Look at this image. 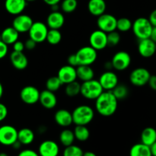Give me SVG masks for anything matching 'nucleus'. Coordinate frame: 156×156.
I'll list each match as a JSON object with an SVG mask.
<instances>
[{"mask_svg":"<svg viewBox=\"0 0 156 156\" xmlns=\"http://www.w3.org/2000/svg\"><path fill=\"white\" fill-rule=\"evenodd\" d=\"M48 30L49 28L46 23L42 21H34L27 33L29 38L35 41L37 44H41L46 41Z\"/></svg>","mask_w":156,"mask_h":156,"instance_id":"obj_6","label":"nucleus"},{"mask_svg":"<svg viewBox=\"0 0 156 156\" xmlns=\"http://www.w3.org/2000/svg\"><path fill=\"white\" fill-rule=\"evenodd\" d=\"M76 74L77 79L82 82L94 79V71L91 66H78L76 67Z\"/></svg>","mask_w":156,"mask_h":156,"instance_id":"obj_26","label":"nucleus"},{"mask_svg":"<svg viewBox=\"0 0 156 156\" xmlns=\"http://www.w3.org/2000/svg\"><path fill=\"white\" fill-rule=\"evenodd\" d=\"M89 44L97 51L105 50L108 47L107 33L99 29L94 30L89 36Z\"/></svg>","mask_w":156,"mask_h":156,"instance_id":"obj_14","label":"nucleus"},{"mask_svg":"<svg viewBox=\"0 0 156 156\" xmlns=\"http://www.w3.org/2000/svg\"><path fill=\"white\" fill-rule=\"evenodd\" d=\"M132 62V58L128 52L120 50L113 56L111 62L112 68L117 71H124L127 69Z\"/></svg>","mask_w":156,"mask_h":156,"instance_id":"obj_7","label":"nucleus"},{"mask_svg":"<svg viewBox=\"0 0 156 156\" xmlns=\"http://www.w3.org/2000/svg\"><path fill=\"white\" fill-rule=\"evenodd\" d=\"M34 21L30 15L21 13L14 18L12 26L19 34H24L29 31Z\"/></svg>","mask_w":156,"mask_h":156,"instance_id":"obj_12","label":"nucleus"},{"mask_svg":"<svg viewBox=\"0 0 156 156\" xmlns=\"http://www.w3.org/2000/svg\"><path fill=\"white\" fill-rule=\"evenodd\" d=\"M118 100L112 91H104L95 100V109L98 114L105 117H111L116 113Z\"/></svg>","mask_w":156,"mask_h":156,"instance_id":"obj_1","label":"nucleus"},{"mask_svg":"<svg viewBox=\"0 0 156 156\" xmlns=\"http://www.w3.org/2000/svg\"><path fill=\"white\" fill-rule=\"evenodd\" d=\"M87 8L91 15L98 17L102 14L105 13L107 4L105 0H89L87 5Z\"/></svg>","mask_w":156,"mask_h":156,"instance_id":"obj_23","label":"nucleus"},{"mask_svg":"<svg viewBox=\"0 0 156 156\" xmlns=\"http://www.w3.org/2000/svg\"><path fill=\"white\" fill-rule=\"evenodd\" d=\"M57 77L62 82L63 85L74 82L77 79L76 67H73L69 65L62 66L59 68L57 73Z\"/></svg>","mask_w":156,"mask_h":156,"instance_id":"obj_17","label":"nucleus"},{"mask_svg":"<svg viewBox=\"0 0 156 156\" xmlns=\"http://www.w3.org/2000/svg\"><path fill=\"white\" fill-rule=\"evenodd\" d=\"M27 4L26 0H5L4 5L8 13L16 16L23 13L27 7Z\"/></svg>","mask_w":156,"mask_h":156,"instance_id":"obj_19","label":"nucleus"},{"mask_svg":"<svg viewBox=\"0 0 156 156\" xmlns=\"http://www.w3.org/2000/svg\"><path fill=\"white\" fill-rule=\"evenodd\" d=\"M129 156H152L149 146L140 143L133 145L129 150Z\"/></svg>","mask_w":156,"mask_h":156,"instance_id":"obj_28","label":"nucleus"},{"mask_svg":"<svg viewBox=\"0 0 156 156\" xmlns=\"http://www.w3.org/2000/svg\"><path fill=\"white\" fill-rule=\"evenodd\" d=\"M57 98L55 92L45 89L41 91L39 98V103L41 106L47 110H52L57 105Z\"/></svg>","mask_w":156,"mask_h":156,"instance_id":"obj_18","label":"nucleus"},{"mask_svg":"<svg viewBox=\"0 0 156 156\" xmlns=\"http://www.w3.org/2000/svg\"><path fill=\"white\" fill-rule=\"evenodd\" d=\"M54 120L58 126L67 128L73 123L72 113L66 109H59L54 114Z\"/></svg>","mask_w":156,"mask_h":156,"instance_id":"obj_21","label":"nucleus"},{"mask_svg":"<svg viewBox=\"0 0 156 156\" xmlns=\"http://www.w3.org/2000/svg\"><path fill=\"white\" fill-rule=\"evenodd\" d=\"M117 18L111 14L104 13L98 17L97 26L99 30L109 33L117 30Z\"/></svg>","mask_w":156,"mask_h":156,"instance_id":"obj_11","label":"nucleus"},{"mask_svg":"<svg viewBox=\"0 0 156 156\" xmlns=\"http://www.w3.org/2000/svg\"><path fill=\"white\" fill-rule=\"evenodd\" d=\"M12 48H13V51L23 52L24 50H25V47H24V43L23 42V41L18 40L16 42H15L13 44H12Z\"/></svg>","mask_w":156,"mask_h":156,"instance_id":"obj_41","label":"nucleus"},{"mask_svg":"<svg viewBox=\"0 0 156 156\" xmlns=\"http://www.w3.org/2000/svg\"><path fill=\"white\" fill-rule=\"evenodd\" d=\"M133 22L127 18H120L117 21V30L119 32H127L132 29Z\"/></svg>","mask_w":156,"mask_h":156,"instance_id":"obj_36","label":"nucleus"},{"mask_svg":"<svg viewBox=\"0 0 156 156\" xmlns=\"http://www.w3.org/2000/svg\"><path fill=\"white\" fill-rule=\"evenodd\" d=\"M140 139L142 143L150 147L156 142V129L152 126L146 127L142 131Z\"/></svg>","mask_w":156,"mask_h":156,"instance_id":"obj_27","label":"nucleus"},{"mask_svg":"<svg viewBox=\"0 0 156 156\" xmlns=\"http://www.w3.org/2000/svg\"><path fill=\"white\" fill-rule=\"evenodd\" d=\"M8 53H9L8 45L0 40V59L5 57L7 56Z\"/></svg>","mask_w":156,"mask_h":156,"instance_id":"obj_39","label":"nucleus"},{"mask_svg":"<svg viewBox=\"0 0 156 156\" xmlns=\"http://www.w3.org/2000/svg\"><path fill=\"white\" fill-rule=\"evenodd\" d=\"M113 94H114L117 100H123L126 98L129 95V88L126 85L123 84H118L114 89L112 90Z\"/></svg>","mask_w":156,"mask_h":156,"instance_id":"obj_34","label":"nucleus"},{"mask_svg":"<svg viewBox=\"0 0 156 156\" xmlns=\"http://www.w3.org/2000/svg\"><path fill=\"white\" fill-rule=\"evenodd\" d=\"M147 85H149L151 89L156 91V75H151Z\"/></svg>","mask_w":156,"mask_h":156,"instance_id":"obj_44","label":"nucleus"},{"mask_svg":"<svg viewBox=\"0 0 156 156\" xmlns=\"http://www.w3.org/2000/svg\"><path fill=\"white\" fill-rule=\"evenodd\" d=\"M138 52L143 57H152L156 53V44L150 38L139 40Z\"/></svg>","mask_w":156,"mask_h":156,"instance_id":"obj_16","label":"nucleus"},{"mask_svg":"<svg viewBox=\"0 0 156 156\" xmlns=\"http://www.w3.org/2000/svg\"><path fill=\"white\" fill-rule=\"evenodd\" d=\"M8 114H9V111H8L7 107L4 104L0 102V123L5 120Z\"/></svg>","mask_w":156,"mask_h":156,"instance_id":"obj_40","label":"nucleus"},{"mask_svg":"<svg viewBox=\"0 0 156 156\" xmlns=\"http://www.w3.org/2000/svg\"><path fill=\"white\" fill-rule=\"evenodd\" d=\"M78 7L77 0H62L61 2L60 9L63 13L70 14L74 12Z\"/></svg>","mask_w":156,"mask_h":156,"instance_id":"obj_35","label":"nucleus"},{"mask_svg":"<svg viewBox=\"0 0 156 156\" xmlns=\"http://www.w3.org/2000/svg\"><path fill=\"white\" fill-rule=\"evenodd\" d=\"M35 139V133L31 129L27 127L22 128L18 130V140L22 146L30 145Z\"/></svg>","mask_w":156,"mask_h":156,"instance_id":"obj_25","label":"nucleus"},{"mask_svg":"<svg viewBox=\"0 0 156 156\" xmlns=\"http://www.w3.org/2000/svg\"><path fill=\"white\" fill-rule=\"evenodd\" d=\"M73 121L75 125L87 126L92 122L94 117V111L91 106L81 105L76 107L72 112Z\"/></svg>","mask_w":156,"mask_h":156,"instance_id":"obj_2","label":"nucleus"},{"mask_svg":"<svg viewBox=\"0 0 156 156\" xmlns=\"http://www.w3.org/2000/svg\"><path fill=\"white\" fill-rule=\"evenodd\" d=\"M83 156H97V155L91 151H87V152H84Z\"/></svg>","mask_w":156,"mask_h":156,"instance_id":"obj_51","label":"nucleus"},{"mask_svg":"<svg viewBox=\"0 0 156 156\" xmlns=\"http://www.w3.org/2000/svg\"><path fill=\"white\" fill-rule=\"evenodd\" d=\"M3 94H4V88H3L2 84L1 82H0V99L2 98Z\"/></svg>","mask_w":156,"mask_h":156,"instance_id":"obj_52","label":"nucleus"},{"mask_svg":"<svg viewBox=\"0 0 156 156\" xmlns=\"http://www.w3.org/2000/svg\"><path fill=\"white\" fill-rule=\"evenodd\" d=\"M0 156H9V155L5 152H0Z\"/></svg>","mask_w":156,"mask_h":156,"instance_id":"obj_53","label":"nucleus"},{"mask_svg":"<svg viewBox=\"0 0 156 156\" xmlns=\"http://www.w3.org/2000/svg\"><path fill=\"white\" fill-rule=\"evenodd\" d=\"M24 43V47H25L26 50H34L37 44L35 41H34L33 40L30 39V38H28V39L26 40Z\"/></svg>","mask_w":156,"mask_h":156,"instance_id":"obj_43","label":"nucleus"},{"mask_svg":"<svg viewBox=\"0 0 156 156\" xmlns=\"http://www.w3.org/2000/svg\"><path fill=\"white\" fill-rule=\"evenodd\" d=\"M62 85H63V84H62V82L59 80V78L57 77V76L50 77L47 81H46L45 83L46 89L49 90V91H53V92H56L58 90H59V88L62 87Z\"/></svg>","mask_w":156,"mask_h":156,"instance_id":"obj_33","label":"nucleus"},{"mask_svg":"<svg viewBox=\"0 0 156 156\" xmlns=\"http://www.w3.org/2000/svg\"><path fill=\"white\" fill-rule=\"evenodd\" d=\"M18 140V129L12 125L0 126V144L5 146H12Z\"/></svg>","mask_w":156,"mask_h":156,"instance_id":"obj_8","label":"nucleus"},{"mask_svg":"<svg viewBox=\"0 0 156 156\" xmlns=\"http://www.w3.org/2000/svg\"><path fill=\"white\" fill-rule=\"evenodd\" d=\"M153 26L149 19L144 17H140L133 22L132 29L134 35L138 40L146 39L150 37Z\"/></svg>","mask_w":156,"mask_h":156,"instance_id":"obj_4","label":"nucleus"},{"mask_svg":"<svg viewBox=\"0 0 156 156\" xmlns=\"http://www.w3.org/2000/svg\"><path fill=\"white\" fill-rule=\"evenodd\" d=\"M9 59L12 66L18 70L25 69L28 66V59L23 52L12 51Z\"/></svg>","mask_w":156,"mask_h":156,"instance_id":"obj_22","label":"nucleus"},{"mask_svg":"<svg viewBox=\"0 0 156 156\" xmlns=\"http://www.w3.org/2000/svg\"><path fill=\"white\" fill-rule=\"evenodd\" d=\"M18 156H40L37 152L33 150V149H23L18 153Z\"/></svg>","mask_w":156,"mask_h":156,"instance_id":"obj_42","label":"nucleus"},{"mask_svg":"<svg viewBox=\"0 0 156 156\" xmlns=\"http://www.w3.org/2000/svg\"><path fill=\"white\" fill-rule=\"evenodd\" d=\"M19 34H20L12 26L7 27L2 31L0 34V40L8 46L12 45L19 39Z\"/></svg>","mask_w":156,"mask_h":156,"instance_id":"obj_24","label":"nucleus"},{"mask_svg":"<svg viewBox=\"0 0 156 156\" xmlns=\"http://www.w3.org/2000/svg\"><path fill=\"white\" fill-rule=\"evenodd\" d=\"M77 59L78 66H91L98 59V51L91 46L81 47L75 53Z\"/></svg>","mask_w":156,"mask_h":156,"instance_id":"obj_5","label":"nucleus"},{"mask_svg":"<svg viewBox=\"0 0 156 156\" xmlns=\"http://www.w3.org/2000/svg\"><path fill=\"white\" fill-rule=\"evenodd\" d=\"M65 16L59 11H52L47 18V22L49 29H59L65 24Z\"/></svg>","mask_w":156,"mask_h":156,"instance_id":"obj_20","label":"nucleus"},{"mask_svg":"<svg viewBox=\"0 0 156 156\" xmlns=\"http://www.w3.org/2000/svg\"><path fill=\"white\" fill-rule=\"evenodd\" d=\"M104 91L98 80L93 79L81 84L80 94L87 100L95 101Z\"/></svg>","mask_w":156,"mask_h":156,"instance_id":"obj_3","label":"nucleus"},{"mask_svg":"<svg viewBox=\"0 0 156 156\" xmlns=\"http://www.w3.org/2000/svg\"><path fill=\"white\" fill-rule=\"evenodd\" d=\"M107 38H108V47H113L120 44L121 36L120 32L116 30L107 34Z\"/></svg>","mask_w":156,"mask_h":156,"instance_id":"obj_38","label":"nucleus"},{"mask_svg":"<svg viewBox=\"0 0 156 156\" xmlns=\"http://www.w3.org/2000/svg\"><path fill=\"white\" fill-rule=\"evenodd\" d=\"M62 33L58 29H49L46 41L50 45H57L62 41Z\"/></svg>","mask_w":156,"mask_h":156,"instance_id":"obj_32","label":"nucleus"},{"mask_svg":"<svg viewBox=\"0 0 156 156\" xmlns=\"http://www.w3.org/2000/svg\"><path fill=\"white\" fill-rule=\"evenodd\" d=\"M75 138L79 142H85L89 139L90 130L87 126L82 125H76L73 129Z\"/></svg>","mask_w":156,"mask_h":156,"instance_id":"obj_30","label":"nucleus"},{"mask_svg":"<svg viewBox=\"0 0 156 156\" xmlns=\"http://www.w3.org/2000/svg\"><path fill=\"white\" fill-rule=\"evenodd\" d=\"M12 146L14 149H15V150H18V149H20L21 148L22 144H21V143L18 141V140H17L15 143H13V145H12Z\"/></svg>","mask_w":156,"mask_h":156,"instance_id":"obj_49","label":"nucleus"},{"mask_svg":"<svg viewBox=\"0 0 156 156\" xmlns=\"http://www.w3.org/2000/svg\"><path fill=\"white\" fill-rule=\"evenodd\" d=\"M98 82L104 91H112L119 84V79L114 72L106 70L100 76Z\"/></svg>","mask_w":156,"mask_h":156,"instance_id":"obj_13","label":"nucleus"},{"mask_svg":"<svg viewBox=\"0 0 156 156\" xmlns=\"http://www.w3.org/2000/svg\"><path fill=\"white\" fill-rule=\"evenodd\" d=\"M151 73L147 69L139 67L133 70L129 74V82L133 85L136 87H143L148 84Z\"/></svg>","mask_w":156,"mask_h":156,"instance_id":"obj_9","label":"nucleus"},{"mask_svg":"<svg viewBox=\"0 0 156 156\" xmlns=\"http://www.w3.org/2000/svg\"><path fill=\"white\" fill-rule=\"evenodd\" d=\"M37 152L40 156H58L59 154V146L53 140H44L39 145Z\"/></svg>","mask_w":156,"mask_h":156,"instance_id":"obj_15","label":"nucleus"},{"mask_svg":"<svg viewBox=\"0 0 156 156\" xmlns=\"http://www.w3.org/2000/svg\"><path fill=\"white\" fill-rule=\"evenodd\" d=\"M81 84L77 81L66 84L65 94L69 98H75L80 94Z\"/></svg>","mask_w":156,"mask_h":156,"instance_id":"obj_31","label":"nucleus"},{"mask_svg":"<svg viewBox=\"0 0 156 156\" xmlns=\"http://www.w3.org/2000/svg\"><path fill=\"white\" fill-rule=\"evenodd\" d=\"M59 140L61 144L64 146V147H66V146H71L74 143L76 138H75L74 132L72 129H69L68 127L65 128L64 129H62L60 132L59 135Z\"/></svg>","mask_w":156,"mask_h":156,"instance_id":"obj_29","label":"nucleus"},{"mask_svg":"<svg viewBox=\"0 0 156 156\" xmlns=\"http://www.w3.org/2000/svg\"><path fill=\"white\" fill-rule=\"evenodd\" d=\"M41 91L33 85H26L20 91V98L21 101L27 105H34L39 102Z\"/></svg>","mask_w":156,"mask_h":156,"instance_id":"obj_10","label":"nucleus"},{"mask_svg":"<svg viewBox=\"0 0 156 156\" xmlns=\"http://www.w3.org/2000/svg\"><path fill=\"white\" fill-rule=\"evenodd\" d=\"M67 62H68V65L72 66L73 67H77L78 66V62L77 59H76V55L71 54L69 55V56L68 57V59H67Z\"/></svg>","mask_w":156,"mask_h":156,"instance_id":"obj_45","label":"nucleus"},{"mask_svg":"<svg viewBox=\"0 0 156 156\" xmlns=\"http://www.w3.org/2000/svg\"><path fill=\"white\" fill-rule=\"evenodd\" d=\"M150 149L152 156H156V142L150 146Z\"/></svg>","mask_w":156,"mask_h":156,"instance_id":"obj_50","label":"nucleus"},{"mask_svg":"<svg viewBox=\"0 0 156 156\" xmlns=\"http://www.w3.org/2000/svg\"><path fill=\"white\" fill-rule=\"evenodd\" d=\"M83 153L82 148L73 144L65 147L62 152V156H83Z\"/></svg>","mask_w":156,"mask_h":156,"instance_id":"obj_37","label":"nucleus"},{"mask_svg":"<svg viewBox=\"0 0 156 156\" xmlns=\"http://www.w3.org/2000/svg\"><path fill=\"white\" fill-rule=\"evenodd\" d=\"M148 19L153 27H156V9L152 11Z\"/></svg>","mask_w":156,"mask_h":156,"instance_id":"obj_46","label":"nucleus"},{"mask_svg":"<svg viewBox=\"0 0 156 156\" xmlns=\"http://www.w3.org/2000/svg\"><path fill=\"white\" fill-rule=\"evenodd\" d=\"M150 38L152 41H153L156 44V27H152V32H151V35H150Z\"/></svg>","mask_w":156,"mask_h":156,"instance_id":"obj_48","label":"nucleus"},{"mask_svg":"<svg viewBox=\"0 0 156 156\" xmlns=\"http://www.w3.org/2000/svg\"><path fill=\"white\" fill-rule=\"evenodd\" d=\"M45 4L48 5L52 6V5H59V2H60L62 0H43Z\"/></svg>","mask_w":156,"mask_h":156,"instance_id":"obj_47","label":"nucleus"},{"mask_svg":"<svg viewBox=\"0 0 156 156\" xmlns=\"http://www.w3.org/2000/svg\"><path fill=\"white\" fill-rule=\"evenodd\" d=\"M26 1H27V2H34L36 1V0H26Z\"/></svg>","mask_w":156,"mask_h":156,"instance_id":"obj_54","label":"nucleus"}]
</instances>
